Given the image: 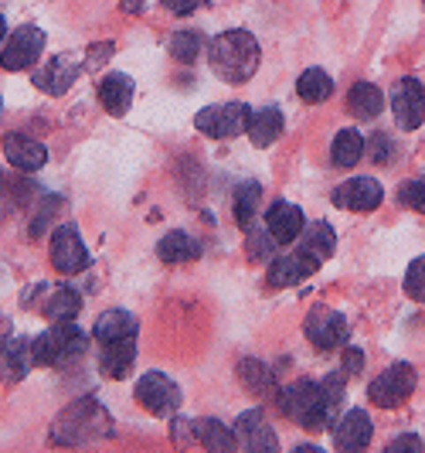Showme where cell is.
Instances as JSON below:
<instances>
[{"label": "cell", "instance_id": "cell-1", "mask_svg": "<svg viewBox=\"0 0 425 453\" xmlns=\"http://www.w3.org/2000/svg\"><path fill=\"white\" fill-rule=\"evenodd\" d=\"M344 368L327 375L323 382H310V379H300L290 388H279L276 399H279V412L290 416L292 423H300L307 433H323L334 430V423L340 419V406H344Z\"/></svg>", "mask_w": 425, "mask_h": 453}, {"label": "cell", "instance_id": "cell-2", "mask_svg": "<svg viewBox=\"0 0 425 453\" xmlns=\"http://www.w3.org/2000/svg\"><path fill=\"white\" fill-rule=\"evenodd\" d=\"M259 42L242 27L222 31L218 38L208 42V65L228 86H246L259 68Z\"/></svg>", "mask_w": 425, "mask_h": 453}, {"label": "cell", "instance_id": "cell-3", "mask_svg": "<svg viewBox=\"0 0 425 453\" xmlns=\"http://www.w3.org/2000/svg\"><path fill=\"white\" fill-rule=\"evenodd\" d=\"M106 436H112V416L89 395L62 409L51 426V440L62 447H86V443H99Z\"/></svg>", "mask_w": 425, "mask_h": 453}, {"label": "cell", "instance_id": "cell-4", "mask_svg": "<svg viewBox=\"0 0 425 453\" xmlns=\"http://www.w3.org/2000/svg\"><path fill=\"white\" fill-rule=\"evenodd\" d=\"M31 355H34V365L62 368L86 355V331L75 320H51L45 334L31 341Z\"/></svg>", "mask_w": 425, "mask_h": 453}, {"label": "cell", "instance_id": "cell-5", "mask_svg": "<svg viewBox=\"0 0 425 453\" xmlns=\"http://www.w3.org/2000/svg\"><path fill=\"white\" fill-rule=\"evenodd\" d=\"M248 119L252 110L246 103H222V106H208L194 116V127L198 134L211 136V140H228V136L248 134Z\"/></svg>", "mask_w": 425, "mask_h": 453}, {"label": "cell", "instance_id": "cell-6", "mask_svg": "<svg viewBox=\"0 0 425 453\" xmlns=\"http://www.w3.org/2000/svg\"><path fill=\"white\" fill-rule=\"evenodd\" d=\"M42 51H45V31L34 27V24H24V27H18V31L7 38V45L0 48V68H4V72L34 68L38 58H42Z\"/></svg>", "mask_w": 425, "mask_h": 453}, {"label": "cell", "instance_id": "cell-7", "mask_svg": "<svg viewBox=\"0 0 425 453\" xmlns=\"http://www.w3.org/2000/svg\"><path fill=\"white\" fill-rule=\"evenodd\" d=\"M415 392V368L408 362H398L384 368L378 379L368 386V399L378 409H395Z\"/></svg>", "mask_w": 425, "mask_h": 453}, {"label": "cell", "instance_id": "cell-8", "mask_svg": "<svg viewBox=\"0 0 425 453\" xmlns=\"http://www.w3.org/2000/svg\"><path fill=\"white\" fill-rule=\"evenodd\" d=\"M133 395L136 403L147 409V412H154V416H174L180 406V386L171 375H163V372H147L136 382Z\"/></svg>", "mask_w": 425, "mask_h": 453}, {"label": "cell", "instance_id": "cell-9", "mask_svg": "<svg viewBox=\"0 0 425 453\" xmlns=\"http://www.w3.org/2000/svg\"><path fill=\"white\" fill-rule=\"evenodd\" d=\"M48 256H51V266L58 273H65V276L82 273L89 266V250H86V242H82V235H79L75 226H58L51 232Z\"/></svg>", "mask_w": 425, "mask_h": 453}, {"label": "cell", "instance_id": "cell-10", "mask_svg": "<svg viewBox=\"0 0 425 453\" xmlns=\"http://www.w3.org/2000/svg\"><path fill=\"white\" fill-rule=\"evenodd\" d=\"M391 113H395V123L402 130H419L425 123V89L419 79L405 75L398 79V86L391 92Z\"/></svg>", "mask_w": 425, "mask_h": 453}, {"label": "cell", "instance_id": "cell-11", "mask_svg": "<svg viewBox=\"0 0 425 453\" xmlns=\"http://www.w3.org/2000/svg\"><path fill=\"white\" fill-rule=\"evenodd\" d=\"M303 334L310 338L314 348L330 351V348H340L344 338H347V320H344V314H337L330 307H320L316 303L314 311L307 314V320H303Z\"/></svg>", "mask_w": 425, "mask_h": 453}, {"label": "cell", "instance_id": "cell-12", "mask_svg": "<svg viewBox=\"0 0 425 453\" xmlns=\"http://www.w3.org/2000/svg\"><path fill=\"white\" fill-rule=\"evenodd\" d=\"M235 440L239 447H246L248 453H276L279 450V440H276V430L269 426L266 412L262 409H246L239 419H235Z\"/></svg>", "mask_w": 425, "mask_h": 453}, {"label": "cell", "instance_id": "cell-13", "mask_svg": "<svg viewBox=\"0 0 425 453\" xmlns=\"http://www.w3.org/2000/svg\"><path fill=\"white\" fill-rule=\"evenodd\" d=\"M86 65V55H55L45 68H38L34 75H31V82L38 86V89H45L48 96H62V92L72 89V82L79 79V72Z\"/></svg>", "mask_w": 425, "mask_h": 453}, {"label": "cell", "instance_id": "cell-14", "mask_svg": "<svg viewBox=\"0 0 425 453\" xmlns=\"http://www.w3.org/2000/svg\"><path fill=\"white\" fill-rule=\"evenodd\" d=\"M316 270H320V263H314L310 256H303L300 250H292V252H286V256H272V259H269L266 283L272 290H283V287L303 283V280L314 276Z\"/></svg>", "mask_w": 425, "mask_h": 453}, {"label": "cell", "instance_id": "cell-15", "mask_svg": "<svg viewBox=\"0 0 425 453\" xmlns=\"http://www.w3.org/2000/svg\"><path fill=\"white\" fill-rule=\"evenodd\" d=\"M375 436V423L364 409H347L334 423V447L337 450H364Z\"/></svg>", "mask_w": 425, "mask_h": 453}, {"label": "cell", "instance_id": "cell-16", "mask_svg": "<svg viewBox=\"0 0 425 453\" xmlns=\"http://www.w3.org/2000/svg\"><path fill=\"white\" fill-rule=\"evenodd\" d=\"M381 198H384V188L375 178H351L334 191V204L347 211H375Z\"/></svg>", "mask_w": 425, "mask_h": 453}, {"label": "cell", "instance_id": "cell-17", "mask_svg": "<svg viewBox=\"0 0 425 453\" xmlns=\"http://www.w3.org/2000/svg\"><path fill=\"white\" fill-rule=\"evenodd\" d=\"M4 157L11 167H18L24 174H34L48 164V147L24 134H7L4 136Z\"/></svg>", "mask_w": 425, "mask_h": 453}, {"label": "cell", "instance_id": "cell-18", "mask_svg": "<svg viewBox=\"0 0 425 453\" xmlns=\"http://www.w3.org/2000/svg\"><path fill=\"white\" fill-rule=\"evenodd\" d=\"M266 228L279 246H290V242L300 239V232L307 228V219H303V211L292 202H272L266 211Z\"/></svg>", "mask_w": 425, "mask_h": 453}, {"label": "cell", "instance_id": "cell-19", "mask_svg": "<svg viewBox=\"0 0 425 453\" xmlns=\"http://www.w3.org/2000/svg\"><path fill=\"white\" fill-rule=\"evenodd\" d=\"M133 79L126 72H110L102 82H99V103L110 116H126L133 106Z\"/></svg>", "mask_w": 425, "mask_h": 453}, {"label": "cell", "instance_id": "cell-20", "mask_svg": "<svg viewBox=\"0 0 425 453\" xmlns=\"http://www.w3.org/2000/svg\"><path fill=\"white\" fill-rule=\"evenodd\" d=\"M296 250L303 252V256H310L314 263H327L330 256H334L337 250V235L334 228H330V222H323V219H316V222H310V226L300 232V239H296Z\"/></svg>", "mask_w": 425, "mask_h": 453}, {"label": "cell", "instance_id": "cell-21", "mask_svg": "<svg viewBox=\"0 0 425 453\" xmlns=\"http://www.w3.org/2000/svg\"><path fill=\"white\" fill-rule=\"evenodd\" d=\"M136 362V338H112L99 348V368L110 379H126Z\"/></svg>", "mask_w": 425, "mask_h": 453}, {"label": "cell", "instance_id": "cell-22", "mask_svg": "<svg viewBox=\"0 0 425 453\" xmlns=\"http://www.w3.org/2000/svg\"><path fill=\"white\" fill-rule=\"evenodd\" d=\"M157 256L160 263L167 266H180V263H194L201 256V242L187 232H167L163 239L157 242Z\"/></svg>", "mask_w": 425, "mask_h": 453}, {"label": "cell", "instance_id": "cell-23", "mask_svg": "<svg viewBox=\"0 0 425 453\" xmlns=\"http://www.w3.org/2000/svg\"><path fill=\"white\" fill-rule=\"evenodd\" d=\"M283 127H286V119L276 106H259V110H252V119H248V140L255 147H269L283 136Z\"/></svg>", "mask_w": 425, "mask_h": 453}, {"label": "cell", "instance_id": "cell-24", "mask_svg": "<svg viewBox=\"0 0 425 453\" xmlns=\"http://www.w3.org/2000/svg\"><path fill=\"white\" fill-rule=\"evenodd\" d=\"M194 443H201L208 450H218V453H228L239 447V440H235V430L231 426H224L222 419H215V416H201V419H194Z\"/></svg>", "mask_w": 425, "mask_h": 453}, {"label": "cell", "instance_id": "cell-25", "mask_svg": "<svg viewBox=\"0 0 425 453\" xmlns=\"http://www.w3.org/2000/svg\"><path fill=\"white\" fill-rule=\"evenodd\" d=\"M347 110L351 116H358V119H378L381 110H384V96L375 82H354L351 92H347Z\"/></svg>", "mask_w": 425, "mask_h": 453}, {"label": "cell", "instance_id": "cell-26", "mask_svg": "<svg viewBox=\"0 0 425 453\" xmlns=\"http://www.w3.org/2000/svg\"><path fill=\"white\" fill-rule=\"evenodd\" d=\"M136 331H140V324H136L130 311H106V314H99L95 327H92V334H95L99 344L112 338H136Z\"/></svg>", "mask_w": 425, "mask_h": 453}, {"label": "cell", "instance_id": "cell-27", "mask_svg": "<svg viewBox=\"0 0 425 453\" xmlns=\"http://www.w3.org/2000/svg\"><path fill=\"white\" fill-rule=\"evenodd\" d=\"M231 215H235V222L246 228H252V219L259 215V204H262V184L259 181H242L235 188V198H231Z\"/></svg>", "mask_w": 425, "mask_h": 453}, {"label": "cell", "instance_id": "cell-28", "mask_svg": "<svg viewBox=\"0 0 425 453\" xmlns=\"http://www.w3.org/2000/svg\"><path fill=\"white\" fill-rule=\"evenodd\" d=\"M360 157H364V136H360L354 127H344V130L334 136V143H330V160H334V167H354Z\"/></svg>", "mask_w": 425, "mask_h": 453}, {"label": "cell", "instance_id": "cell-29", "mask_svg": "<svg viewBox=\"0 0 425 453\" xmlns=\"http://www.w3.org/2000/svg\"><path fill=\"white\" fill-rule=\"evenodd\" d=\"M79 311H82V294L75 287H55L51 296L45 300L48 320H75Z\"/></svg>", "mask_w": 425, "mask_h": 453}, {"label": "cell", "instance_id": "cell-30", "mask_svg": "<svg viewBox=\"0 0 425 453\" xmlns=\"http://www.w3.org/2000/svg\"><path fill=\"white\" fill-rule=\"evenodd\" d=\"M296 96L303 103H327L334 96V79L323 72V68H307L296 82Z\"/></svg>", "mask_w": 425, "mask_h": 453}, {"label": "cell", "instance_id": "cell-31", "mask_svg": "<svg viewBox=\"0 0 425 453\" xmlns=\"http://www.w3.org/2000/svg\"><path fill=\"white\" fill-rule=\"evenodd\" d=\"M239 379H242V386L252 395H276L279 392L276 388V375L269 372V365L255 362V358H246V362L239 365Z\"/></svg>", "mask_w": 425, "mask_h": 453}, {"label": "cell", "instance_id": "cell-32", "mask_svg": "<svg viewBox=\"0 0 425 453\" xmlns=\"http://www.w3.org/2000/svg\"><path fill=\"white\" fill-rule=\"evenodd\" d=\"M0 351H4V365H7V372H11L14 379H24V375H27V368L34 365V355H31V341L7 338Z\"/></svg>", "mask_w": 425, "mask_h": 453}, {"label": "cell", "instance_id": "cell-33", "mask_svg": "<svg viewBox=\"0 0 425 453\" xmlns=\"http://www.w3.org/2000/svg\"><path fill=\"white\" fill-rule=\"evenodd\" d=\"M171 55L178 58L180 65H191V62H198V55L204 51V38L198 31H178V35H171Z\"/></svg>", "mask_w": 425, "mask_h": 453}, {"label": "cell", "instance_id": "cell-34", "mask_svg": "<svg viewBox=\"0 0 425 453\" xmlns=\"http://www.w3.org/2000/svg\"><path fill=\"white\" fill-rule=\"evenodd\" d=\"M405 294L412 296V300H419V303H425V256L412 259V266L405 273Z\"/></svg>", "mask_w": 425, "mask_h": 453}, {"label": "cell", "instance_id": "cell-35", "mask_svg": "<svg viewBox=\"0 0 425 453\" xmlns=\"http://www.w3.org/2000/svg\"><path fill=\"white\" fill-rule=\"evenodd\" d=\"M398 204L405 208H412V211H425V178H412V181H405L398 188Z\"/></svg>", "mask_w": 425, "mask_h": 453}, {"label": "cell", "instance_id": "cell-36", "mask_svg": "<svg viewBox=\"0 0 425 453\" xmlns=\"http://www.w3.org/2000/svg\"><path fill=\"white\" fill-rule=\"evenodd\" d=\"M246 246H248V259H252V263H262V259H272V252H276V246H279V242L269 235V228H266V235L248 228V242H246Z\"/></svg>", "mask_w": 425, "mask_h": 453}, {"label": "cell", "instance_id": "cell-37", "mask_svg": "<svg viewBox=\"0 0 425 453\" xmlns=\"http://www.w3.org/2000/svg\"><path fill=\"white\" fill-rule=\"evenodd\" d=\"M364 154H371L375 164H391L398 150H395V143H391V136L388 134H375L368 143H364Z\"/></svg>", "mask_w": 425, "mask_h": 453}, {"label": "cell", "instance_id": "cell-38", "mask_svg": "<svg viewBox=\"0 0 425 453\" xmlns=\"http://www.w3.org/2000/svg\"><path fill=\"white\" fill-rule=\"evenodd\" d=\"M58 208H62V198H58V195H48L45 202H42V211H38V219L31 222V235H34V239L42 235V228H45L48 222H51V215H55Z\"/></svg>", "mask_w": 425, "mask_h": 453}, {"label": "cell", "instance_id": "cell-39", "mask_svg": "<svg viewBox=\"0 0 425 453\" xmlns=\"http://www.w3.org/2000/svg\"><path fill=\"white\" fill-rule=\"evenodd\" d=\"M171 436H174V443L178 447H194V419H174L171 423Z\"/></svg>", "mask_w": 425, "mask_h": 453}, {"label": "cell", "instance_id": "cell-40", "mask_svg": "<svg viewBox=\"0 0 425 453\" xmlns=\"http://www.w3.org/2000/svg\"><path fill=\"white\" fill-rule=\"evenodd\" d=\"M402 450L422 453L425 443L419 440V436H398V440H391V443H388V453H402Z\"/></svg>", "mask_w": 425, "mask_h": 453}, {"label": "cell", "instance_id": "cell-41", "mask_svg": "<svg viewBox=\"0 0 425 453\" xmlns=\"http://www.w3.org/2000/svg\"><path fill=\"white\" fill-rule=\"evenodd\" d=\"M360 368H364V351L360 348H344V372L358 375Z\"/></svg>", "mask_w": 425, "mask_h": 453}, {"label": "cell", "instance_id": "cell-42", "mask_svg": "<svg viewBox=\"0 0 425 453\" xmlns=\"http://www.w3.org/2000/svg\"><path fill=\"white\" fill-rule=\"evenodd\" d=\"M171 14H191V11H198L204 0H160Z\"/></svg>", "mask_w": 425, "mask_h": 453}, {"label": "cell", "instance_id": "cell-43", "mask_svg": "<svg viewBox=\"0 0 425 453\" xmlns=\"http://www.w3.org/2000/svg\"><path fill=\"white\" fill-rule=\"evenodd\" d=\"M112 55V45L106 42L102 48H89V55H86V65H102L106 58Z\"/></svg>", "mask_w": 425, "mask_h": 453}, {"label": "cell", "instance_id": "cell-44", "mask_svg": "<svg viewBox=\"0 0 425 453\" xmlns=\"http://www.w3.org/2000/svg\"><path fill=\"white\" fill-rule=\"evenodd\" d=\"M147 4H150V0H119V7H123L126 14H143Z\"/></svg>", "mask_w": 425, "mask_h": 453}, {"label": "cell", "instance_id": "cell-45", "mask_svg": "<svg viewBox=\"0 0 425 453\" xmlns=\"http://www.w3.org/2000/svg\"><path fill=\"white\" fill-rule=\"evenodd\" d=\"M4 38H7V24H4V14H0V45H4Z\"/></svg>", "mask_w": 425, "mask_h": 453}, {"label": "cell", "instance_id": "cell-46", "mask_svg": "<svg viewBox=\"0 0 425 453\" xmlns=\"http://www.w3.org/2000/svg\"><path fill=\"white\" fill-rule=\"evenodd\" d=\"M0 113H4V103H0Z\"/></svg>", "mask_w": 425, "mask_h": 453}]
</instances>
